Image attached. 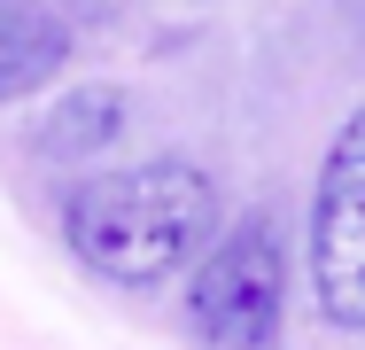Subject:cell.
<instances>
[{
	"instance_id": "5b68a950",
	"label": "cell",
	"mask_w": 365,
	"mask_h": 350,
	"mask_svg": "<svg viewBox=\"0 0 365 350\" xmlns=\"http://www.w3.org/2000/svg\"><path fill=\"white\" fill-rule=\"evenodd\" d=\"M133 125V101H125V86H71L39 125H31V156L39 164H93V156H109L117 140Z\"/></svg>"
},
{
	"instance_id": "7a4b0ae2",
	"label": "cell",
	"mask_w": 365,
	"mask_h": 350,
	"mask_svg": "<svg viewBox=\"0 0 365 350\" xmlns=\"http://www.w3.org/2000/svg\"><path fill=\"white\" fill-rule=\"evenodd\" d=\"M288 319V249L272 218L218 226L187 280V327L202 350H280Z\"/></svg>"
},
{
	"instance_id": "3957f363",
	"label": "cell",
	"mask_w": 365,
	"mask_h": 350,
	"mask_svg": "<svg viewBox=\"0 0 365 350\" xmlns=\"http://www.w3.org/2000/svg\"><path fill=\"white\" fill-rule=\"evenodd\" d=\"M311 296L334 327L365 335V109L327 148L311 195Z\"/></svg>"
},
{
	"instance_id": "6da1fadb",
	"label": "cell",
	"mask_w": 365,
	"mask_h": 350,
	"mask_svg": "<svg viewBox=\"0 0 365 350\" xmlns=\"http://www.w3.org/2000/svg\"><path fill=\"white\" fill-rule=\"evenodd\" d=\"M63 241L109 288H155L218 241V179L187 156L71 179L63 187Z\"/></svg>"
},
{
	"instance_id": "8992f818",
	"label": "cell",
	"mask_w": 365,
	"mask_h": 350,
	"mask_svg": "<svg viewBox=\"0 0 365 350\" xmlns=\"http://www.w3.org/2000/svg\"><path fill=\"white\" fill-rule=\"evenodd\" d=\"M71 16H109V8H125V0H63Z\"/></svg>"
},
{
	"instance_id": "277c9868",
	"label": "cell",
	"mask_w": 365,
	"mask_h": 350,
	"mask_svg": "<svg viewBox=\"0 0 365 350\" xmlns=\"http://www.w3.org/2000/svg\"><path fill=\"white\" fill-rule=\"evenodd\" d=\"M71 63V8L63 0H0V101L55 86Z\"/></svg>"
}]
</instances>
